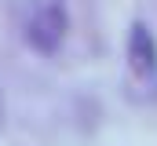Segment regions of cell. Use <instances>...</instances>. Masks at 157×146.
I'll list each match as a JSON object with an SVG mask.
<instances>
[{"label":"cell","mask_w":157,"mask_h":146,"mask_svg":"<svg viewBox=\"0 0 157 146\" xmlns=\"http://www.w3.org/2000/svg\"><path fill=\"white\" fill-rule=\"evenodd\" d=\"M70 29V11L66 0H29L26 4V18H22V40L40 51V55H55L66 40Z\"/></svg>","instance_id":"cell-1"},{"label":"cell","mask_w":157,"mask_h":146,"mask_svg":"<svg viewBox=\"0 0 157 146\" xmlns=\"http://www.w3.org/2000/svg\"><path fill=\"white\" fill-rule=\"evenodd\" d=\"M128 62L139 77H154L157 73V36L146 22H135L128 33Z\"/></svg>","instance_id":"cell-2"},{"label":"cell","mask_w":157,"mask_h":146,"mask_svg":"<svg viewBox=\"0 0 157 146\" xmlns=\"http://www.w3.org/2000/svg\"><path fill=\"white\" fill-rule=\"evenodd\" d=\"M0 117H4V99H0Z\"/></svg>","instance_id":"cell-3"}]
</instances>
